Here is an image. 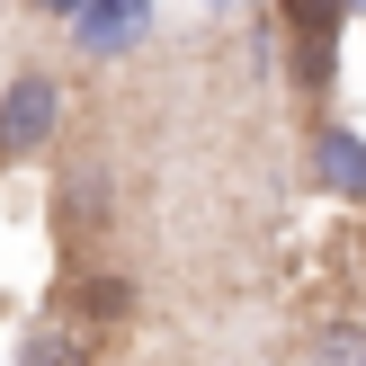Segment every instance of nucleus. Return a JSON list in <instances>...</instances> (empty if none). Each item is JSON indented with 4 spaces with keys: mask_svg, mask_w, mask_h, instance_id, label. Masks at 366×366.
<instances>
[{
    "mask_svg": "<svg viewBox=\"0 0 366 366\" xmlns=\"http://www.w3.org/2000/svg\"><path fill=\"white\" fill-rule=\"evenodd\" d=\"M54 117H63V81H54L45 63L9 71V89H0V161H27L36 143L54 134Z\"/></svg>",
    "mask_w": 366,
    "mask_h": 366,
    "instance_id": "obj_1",
    "label": "nucleus"
},
{
    "mask_svg": "<svg viewBox=\"0 0 366 366\" xmlns=\"http://www.w3.org/2000/svg\"><path fill=\"white\" fill-rule=\"evenodd\" d=\"M313 188L322 197H366V134L357 125H313Z\"/></svg>",
    "mask_w": 366,
    "mask_h": 366,
    "instance_id": "obj_2",
    "label": "nucleus"
},
{
    "mask_svg": "<svg viewBox=\"0 0 366 366\" xmlns=\"http://www.w3.org/2000/svg\"><path fill=\"white\" fill-rule=\"evenodd\" d=\"M71 36H81L89 54L134 45V36H143V0H81V9H71Z\"/></svg>",
    "mask_w": 366,
    "mask_h": 366,
    "instance_id": "obj_3",
    "label": "nucleus"
},
{
    "mask_svg": "<svg viewBox=\"0 0 366 366\" xmlns=\"http://www.w3.org/2000/svg\"><path fill=\"white\" fill-rule=\"evenodd\" d=\"M54 206H63V224H71V232L107 224V170H99V161H71V170H63V197H54Z\"/></svg>",
    "mask_w": 366,
    "mask_h": 366,
    "instance_id": "obj_4",
    "label": "nucleus"
},
{
    "mask_svg": "<svg viewBox=\"0 0 366 366\" xmlns=\"http://www.w3.org/2000/svg\"><path fill=\"white\" fill-rule=\"evenodd\" d=\"M313 366H366V322H322L313 331Z\"/></svg>",
    "mask_w": 366,
    "mask_h": 366,
    "instance_id": "obj_5",
    "label": "nucleus"
},
{
    "mask_svg": "<svg viewBox=\"0 0 366 366\" xmlns=\"http://www.w3.org/2000/svg\"><path fill=\"white\" fill-rule=\"evenodd\" d=\"M18 366H89V349L71 331H27L18 340Z\"/></svg>",
    "mask_w": 366,
    "mask_h": 366,
    "instance_id": "obj_6",
    "label": "nucleus"
},
{
    "mask_svg": "<svg viewBox=\"0 0 366 366\" xmlns=\"http://www.w3.org/2000/svg\"><path fill=\"white\" fill-rule=\"evenodd\" d=\"M286 18H295L304 36H340V18H349V0H286Z\"/></svg>",
    "mask_w": 366,
    "mask_h": 366,
    "instance_id": "obj_7",
    "label": "nucleus"
},
{
    "mask_svg": "<svg viewBox=\"0 0 366 366\" xmlns=\"http://www.w3.org/2000/svg\"><path fill=\"white\" fill-rule=\"evenodd\" d=\"M89 313H125V286L117 277H89Z\"/></svg>",
    "mask_w": 366,
    "mask_h": 366,
    "instance_id": "obj_8",
    "label": "nucleus"
},
{
    "mask_svg": "<svg viewBox=\"0 0 366 366\" xmlns=\"http://www.w3.org/2000/svg\"><path fill=\"white\" fill-rule=\"evenodd\" d=\"M349 9H357V18H366V0H349Z\"/></svg>",
    "mask_w": 366,
    "mask_h": 366,
    "instance_id": "obj_9",
    "label": "nucleus"
}]
</instances>
